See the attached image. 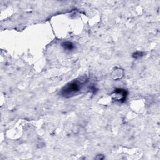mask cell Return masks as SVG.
<instances>
[{"mask_svg": "<svg viewBox=\"0 0 160 160\" xmlns=\"http://www.w3.org/2000/svg\"><path fill=\"white\" fill-rule=\"evenodd\" d=\"M112 96L114 97V99L116 101L124 102L127 96V92L125 89H116L114 91Z\"/></svg>", "mask_w": 160, "mask_h": 160, "instance_id": "2", "label": "cell"}, {"mask_svg": "<svg viewBox=\"0 0 160 160\" xmlns=\"http://www.w3.org/2000/svg\"><path fill=\"white\" fill-rule=\"evenodd\" d=\"M85 81L82 82L78 80L71 82V83L67 84L63 88L61 91V94L64 97H68V98L74 95L80 90L82 84Z\"/></svg>", "mask_w": 160, "mask_h": 160, "instance_id": "1", "label": "cell"}, {"mask_svg": "<svg viewBox=\"0 0 160 160\" xmlns=\"http://www.w3.org/2000/svg\"><path fill=\"white\" fill-rule=\"evenodd\" d=\"M62 46L64 47V49H67V50H69V51H70V50H71V49H72L74 48V46L72 44V42H69V41L64 42L62 44Z\"/></svg>", "mask_w": 160, "mask_h": 160, "instance_id": "3", "label": "cell"}]
</instances>
